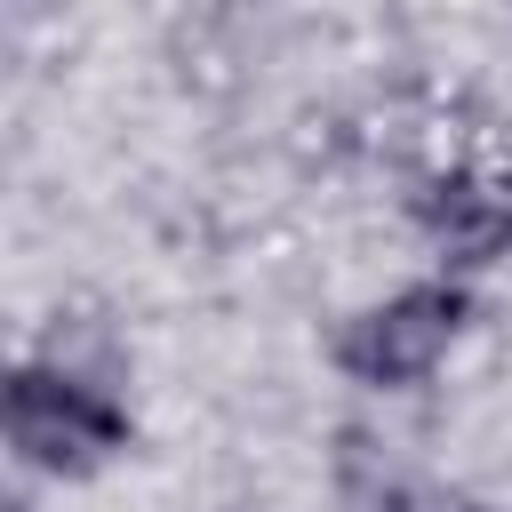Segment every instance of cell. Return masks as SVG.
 <instances>
[{"instance_id": "cell-3", "label": "cell", "mask_w": 512, "mask_h": 512, "mask_svg": "<svg viewBox=\"0 0 512 512\" xmlns=\"http://www.w3.org/2000/svg\"><path fill=\"white\" fill-rule=\"evenodd\" d=\"M416 216L424 232L440 240L448 264H504L512 256V192L504 184H480L472 168H448L416 192Z\"/></svg>"}, {"instance_id": "cell-1", "label": "cell", "mask_w": 512, "mask_h": 512, "mask_svg": "<svg viewBox=\"0 0 512 512\" xmlns=\"http://www.w3.org/2000/svg\"><path fill=\"white\" fill-rule=\"evenodd\" d=\"M0 424H8L16 464L24 472H48V480H88V472H104L128 448V408L112 392H96L88 376L48 368V360L8 368Z\"/></svg>"}, {"instance_id": "cell-4", "label": "cell", "mask_w": 512, "mask_h": 512, "mask_svg": "<svg viewBox=\"0 0 512 512\" xmlns=\"http://www.w3.org/2000/svg\"><path fill=\"white\" fill-rule=\"evenodd\" d=\"M360 512H480L464 488H440V480H392V488H376Z\"/></svg>"}, {"instance_id": "cell-5", "label": "cell", "mask_w": 512, "mask_h": 512, "mask_svg": "<svg viewBox=\"0 0 512 512\" xmlns=\"http://www.w3.org/2000/svg\"><path fill=\"white\" fill-rule=\"evenodd\" d=\"M0 512H32V496H8V504H0Z\"/></svg>"}, {"instance_id": "cell-2", "label": "cell", "mask_w": 512, "mask_h": 512, "mask_svg": "<svg viewBox=\"0 0 512 512\" xmlns=\"http://www.w3.org/2000/svg\"><path fill=\"white\" fill-rule=\"evenodd\" d=\"M464 320H472L464 280H408V288H392L384 304L352 312V320L336 328L328 360H336L352 384H368V392H408V384H424V376L456 352Z\"/></svg>"}]
</instances>
